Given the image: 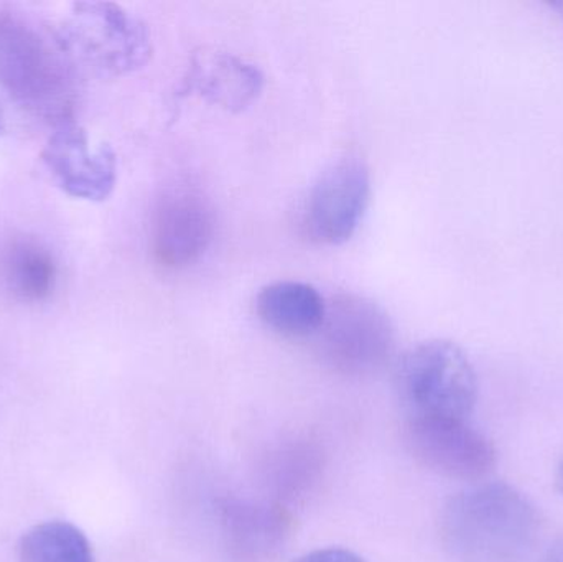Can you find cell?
Listing matches in <instances>:
<instances>
[{
  "label": "cell",
  "instance_id": "15",
  "mask_svg": "<svg viewBox=\"0 0 563 562\" xmlns=\"http://www.w3.org/2000/svg\"><path fill=\"white\" fill-rule=\"evenodd\" d=\"M294 562H366L357 557L353 551L344 548H321V550L310 551L301 554Z\"/></svg>",
  "mask_w": 563,
  "mask_h": 562
},
{
  "label": "cell",
  "instance_id": "4",
  "mask_svg": "<svg viewBox=\"0 0 563 562\" xmlns=\"http://www.w3.org/2000/svg\"><path fill=\"white\" fill-rule=\"evenodd\" d=\"M396 388L409 418L468 419L478 399L468 355L442 339L419 343L402 356Z\"/></svg>",
  "mask_w": 563,
  "mask_h": 562
},
{
  "label": "cell",
  "instance_id": "10",
  "mask_svg": "<svg viewBox=\"0 0 563 562\" xmlns=\"http://www.w3.org/2000/svg\"><path fill=\"white\" fill-rule=\"evenodd\" d=\"M263 71L253 63L221 49L201 48L191 55L184 89L228 112H243L264 91Z\"/></svg>",
  "mask_w": 563,
  "mask_h": 562
},
{
  "label": "cell",
  "instance_id": "16",
  "mask_svg": "<svg viewBox=\"0 0 563 562\" xmlns=\"http://www.w3.org/2000/svg\"><path fill=\"white\" fill-rule=\"evenodd\" d=\"M539 562H563V537L555 540L542 554Z\"/></svg>",
  "mask_w": 563,
  "mask_h": 562
},
{
  "label": "cell",
  "instance_id": "19",
  "mask_svg": "<svg viewBox=\"0 0 563 562\" xmlns=\"http://www.w3.org/2000/svg\"><path fill=\"white\" fill-rule=\"evenodd\" d=\"M0 125H2V111H0Z\"/></svg>",
  "mask_w": 563,
  "mask_h": 562
},
{
  "label": "cell",
  "instance_id": "17",
  "mask_svg": "<svg viewBox=\"0 0 563 562\" xmlns=\"http://www.w3.org/2000/svg\"><path fill=\"white\" fill-rule=\"evenodd\" d=\"M555 485H558L559 492L563 495V459L559 464L558 472H555Z\"/></svg>",
  "mask_w": 563,
  "mask_h": 562
},
{
  "label": "cell",
  "instance_id": "8",
  "mask_svg": "<svg viewBox=\"0 0 563 562\" xmlns=\"http://www.w3.org/2000/svg\"><path fill=\"white\" fill-rule=\"evenodd\" d=\"M42 158L56 184L69 197L104 201L118 184L115 152L108 144L92 145L76 118L53 125Z\"/></svg>",
  "mask_w": 563,
  "mask_h": 562
},
{
  "label": "cell",
  "instance_id": "2",
  "mask_svg": "<svg viewBox=\"0 0 563 562\" xmlns=\"http://www.w3.org/2000/svg\"><path fill=\"white\" fill-rule=\"evenodd\" d=\"M79 78L53 30L0 12V86L16 104L52 128L75 119Z\"/></svg>",
  "mask_w": 563,
  "mask_h": 562
},
{
  "label": "cell",
  "instance_id": "14",
  "mask_svg": "<svg viewBox=\"0 0 563 562\" xmlns=\"http://www.w3.org/2000/svg\"><path fill=\"white\" fill-rule=\"evenodd\" d=\"M19 562H95L86 535L68 521L30 528L19 541Z\"/></svg>",
  "mask_w": 563,
  "mask_h": 562
},
{
  "label": "cell",
  "instance_id": "9",
  "mask_svg": "<svg viewBox=\"0 0 563 562\" xmlns=\"http://www.w3.org/2000/svg\"><path fill=\"white\" fill-rule=\"evenodd\" d=\"M217 230L210 201L198 191L178 188L158 200L152 218L151 241L155 260L181 269L207 253Z\"/></svg>",
  "mask_w": 563,
  "mask_h": 562
},
{
  "label": "cell",
  "instance_id": "12",
  "mask_svg": "<svg viewBox=\"0 0 563 562\" xmlns=\"http://www.w3.org/2000/svg\"><path fill=\"white\" fill-rule=\"evenodd\" d=\"M256 312L279 335L307 339L323 326L327 302L311 284L277 280L257 294Z\"/></svg>",
  "mask_w": 563,
  "mask_h": 562
},
{
  "label": "cell",
  "instance_id": "6",
  "mask_svg": "<svg viewBox=\"0 0 563 562\" xmlns=\"http://www.w3.org/2000/svg\"><path fill=\"white\" fill-rule=\"evenodd\" d=\"M371 201V172L360 155L347 154L324 168L305 203L308 236L338 246L356 233Z\"/></svg>",
  "mask_w": 563,
  "mask_h": 562
},
{
  "label": "cell",
  "instance_id": "3",
  "mask_svg": "<svg viewBox=\"0 0 563 562\" xmlns=\"http://www.w3.org/2000/svg\"><path fill=\"white\" fill-rule=\"evenodd\" d=\"M53 33L79 76L118 78L144 68L152 58L147 25L119 3H73Z\"/></svg>",
  "mask_w": 563,
  "mask_h": 562
},
{
  "label": "cell",
  "instance_id": "7",
  "mask_svg": "<svg viewBox=\"0 0 563 562\" xmlns=\"http://www.w3.org/2000/svg\"><path fill=\"white\" fill-rule=\"evenodd\" d=\"M406 442L419 464L455 481H479L496 464L492 442L468 419L409 418Z\"/></svg>",
  "mask_w": 563,
  "mask_h": 562
},
{
  "label": "cell",
  "instance_id": "1",
  "mask_svg": "<svg viewBox=\"0 0 563 562\" xmlns=\"http://www.w3.org/2000/svg\"><path fill=\"white\" fill-rule=\"evenodd\" d=\"M541 530L538 510L525 494L488 482L450 498L440 517V538L455 562H521Z\"/></svg>",
  "mask_w": 563,
  "mask_h": 562
},
{
  "label": "cell",
  "instance_id": "5",
  "mask_svg": "<svg viewBox=\"0 0 563 562\" xmlns=\"http://www.w3.org/2000/svg\"><path fill=\"white\" fill-rule=\"evenodd\" d=\"M317 339L324 362L350 376L379 372L396 346L389 316L376 302L356 294H343L327 304Z\"/></svg>",
  "mask_w": 563,
  "mask_h": 562
},
{
  "label": "cell",
  "instance_id": "13",
  "mask_svg": "<svg viewBox=\"0 0 563 562\" xmlns=\"http://www.w3.org/2000/svg\"><path fill=\"white\" fill-rule=\"evenodd\" d=\"M2 276L7 290L20 302H45L55 290L58 266L40 241L16 238L3 253Z\"/></svg>",
  "mask_w": 563,
  "mask_h": 562
},
{
  "label": "cell",
  "instance_id": "18",
  "mask_svg": "<svg viewBox=\"0 0 563 562\" xmlns=\"http://www.w3.org/2000/svg\"><path fill=\"white\" fill-rule=\"evenodd\" d=\"M551 9L554 10L555 13H558L559 19H561L563 22V0L562 2L551 3Z\"/></svg>",
  "mask_w": 563,
  "mask_h": 562
},
{
  "label": "cell",
  "instance_id": "11",
  "mask_svg": "<svg viewBox=\"0 0 563 562\" xmlns=\"http://www.w3.org/2000/svg\"><path fill=\"white\" fill-rule=\"evenodd\" d=\"M221 530L234 562H271L279 557L291 533V517L277 505L224 500Z\"/></svg>",
  "mask_w": 563,
  "mask_h": 562
}]
</instances>
